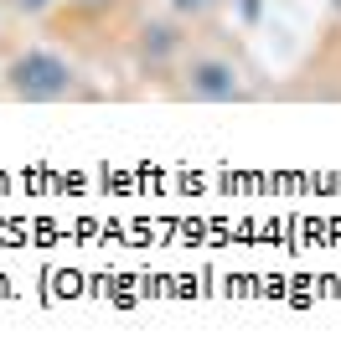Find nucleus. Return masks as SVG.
Returning <instances> with one entry per match:
<instances>
[{"label":"nucleus","mask_w":341,"mask_h":361,"mask_svg":"<svg viewBox=\"0 0 341 361\" xmlns=\"http://www.w3.org/2000/svg\"><path fill=\"white\" fill-rule=\"evenodd\" d=\"M0 78H6V93L21 98V104H62V98H73L83 88V78H78L73 62L62 52H47V47L16 52Z\"/></svg>","instance_id":"obj_1"},{"label":"nucleus","mask_w":341,"mask_h":361,"mask_svg":"<svg viewBox=\"0 0 341 361\" xmlns=\"http://www.w3.org/2000/svg\"><path fill=\"white\" fill-rule=\"evenodd\" d=\"M181 98L191 104H233V98H249L238 62H227L217 52H191L181 57Z\"/></svg>","instance_id":"obj_2"},{"label":"nucleus","mask_w":341,"mask_h":361,"mask_svg":"<svg viewBox=\"0 0 341 361\" xmlns=\"http://www.w3.org/2000/svg\"><path fill=\"white\" fill-rule=\"evenodd\" d=\"M160 6H166L171 16H186V21H191V16H207V11H217L222 0H160Z\"/></svg>","instance_id":"obj_3"},{"label":"nucleus","mask_w":341,"mask_h":361,"mask_svg":"<svg viewBox=\"0 0 341 361\" xmlns=\"http://www.w3.org/2000/svg\"><path fill=\"white\" fill-rule=\"evenodd\" d=\"M6 6H11L16 16H26V21H37V16H47L57 0H6Z\"/></svg>","instance_id":"obj_4"},{"label":"nucleus","mask_w":341,"mask_h":361,"mask_svg":"<svg viewBox=\"0 0 341 361\" xmlns=\"http://www.w3.org/2000/svg\"><path fill=\"white\" fill-rule=\"evenodd\" d=\"M68 6H78V11H109L114 0H68Z\"/></svg>","instance_id":"obj_5"},{"label":"nucleus","mask_w":341,"mask_h":361,"mask_svg":"<svg viewBox=\"0 0 341 361\" xmlns=\"http://www.w3.org/2000/svg\"><path fill=\"white\" fill-rule=\"evenodd\" d=\"M331 11H336V16H341V0H331Z\"/></svg>","instance_id":"obj_6"}]
</instances>
